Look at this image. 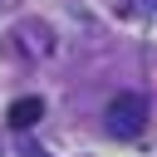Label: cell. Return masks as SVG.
I'll use <instances>...</instances> for the list:
<instances>
[{"instance_id": "cell-1", "label": "cell", "mask_w": 157, "mask_h": 157, "mask_svg": "<svg viewBox=\"0 0 157 157\" xmlns=\"http://www.w3.org/2000/svg\"><path fill=\"white\" fill-rule=\"evenodd\" d=\"M142 123H147V98H142V93H118V98L108 103V132L137 137Z\"/></svg>"}, {"instance_id": "cell-2", "label": "cell", "mask_w": 157, "mask_h": 157, "mask_svg": "<svg viewBox=\"0 0 157 157\" xmlns=\"http://www.w3.org/2000/svg\"><path fill=\"white\" fill-rule=\"evenodd\" d=\"M39 118H44V98L29 93V98H15L10 103V128H34Z\"/></svg>"}]
</instances>
